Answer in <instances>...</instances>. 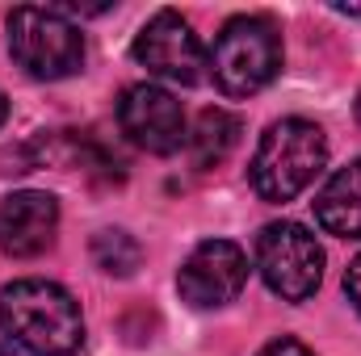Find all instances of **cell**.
Listing matches in <instances>:
<instances>
[{
	"label": "cell",
	"mask_w": 361,
	"mask_h": 356,
	"mask_svg": "<svg viewBox=\"0 0 361 356\" xmlns=\"http://www.w3.org/2000/svg\"><path fill=\"white\" fill-rule=\"evenodd\" d=\"M357 117H361V92H357Z\"/></svg>",
	"instance_id": "obj_18"
},
{
	"label": "cell",
	"mask_w": 361,
	"mask_h": 356,
	"mask_svg": "<svg viewBox=\"0 0 361 356\" xmlns=\"http://www.w3.org/2000/svg\"><path fill=\"white\" fill-rule=\"evenodd\" d=\"M315 218L328 235L361 239V160L328 177V184L315 197Z\"/></svg>",
	"instance_id": "obj_10"
},
{
	"label": "cell",
	"mask_w": 361,
	"mask_h": 356,
	"mask_svg": "<svg viewBox=\"0 0 361 356\" xmlns=\"http://www.w3.org/2000/svg\"><path fill=\"white\" fill-rule=\"evenodd\" d=\"M8 51L34 80L76 76L85 63V38L59 8L21 4L8 13Z\"/></svg>",
	"instance_id": "obj_4"
},
{
	"label": "cell",
	"mask_w": 361,
	"mask_h": 356,
	"mask_svg": "<svg viewBox=\"0 0 361 356\" xmlns=\"http://www.w3.org/2000/svg\"><path fill=\"white\" fill-rule=\"evenodd\" d=\"M324 164H328V139L315 122L307 117L273 122L252 155V189L265 201H290L324 172Z\"/></svg>",
	"instance_id": "obj_2"
},
{
	"label": "cell",
	"mask_w": 361,
	"mask_h": 356,
	"mask_svg": "<svg viewBox=\"0 0 361 356\" xmlns=\"http://www.w3.org/2000/svg\"><path fill=\"white\" fill-rule=\"evenodd\" d=\"M92 260L109 276H130L139 268V260H143V248L126 231H97L92 235Z\"/></svg>",
	"instance_id": "obj_12"
},
{
	"label": "cell",
	"mask_w": 361,
	"mask_h": 356,
	"mask_svg": "<svg viewBox=\"0 0 361 356\" xmlns=\"http://www.w3.org/2000/svg\"><path fill=\"white\" fill-rule=\"evenodd\" d=\"M0 331L38 356H72L85 340V319L63 285L30 276L0 289Z\"/></svg>",
	"instance_id": "obj_1"
},
{
	"label": "cell",
	"mask_w": 361,
	"mask_h": 356,
	"mask_svg": "<svg viewBox=\"0 0 361 356\" xmlns=\"http://www.w3.org/2000/svg\"><path fill=\"white\" fill-rule=\"evenodd\" d=\"M248 281V256L231 243V239H206L189 252V260L177 272V289L189 306H227L231 298H240Z\"/></svg>",
	"instance_id": "obj_8"
},
{
	"label": "cell",
	"mask_w": 361,
	"mask_h": 356,
	"mask_svg": "<svg viewBox=\"0 0 361 356\" xmlns=\"http://www.w3.org/2000/svg\"><path fill=\"white\" fill-rule=\"evenodd\" d=\"M281 68V38L269 17H231L210 51L214 84L227 96H252Z\"/></svg>",
	"instance_id": "obj_3"
},
{
	"label": "cell",
	"mask_w": 361,
	"mask_h": 356,
	"mask_svg": "<svg viewBox=\"0 0 361 356\" xmlns=\"http://www.w3.org/2000/svg\"><path fill=\"white\" fill-rule=\"evenodd\" d=\"M257 268L277 298L307 302L324 281V248L302 222H269L257 235Z\"/></svg>",
	"instance_id": "obj_5"
},
{
	"label": "cell",
	"mask_w": 361,
	"mask_h": 356,
	"mask_svg": "<svg viewBox=\"0 0 361 356\" xmlns=\"http://www.w3.org/2000/svg\"><path fill=\"white\" fill-rule=\"evenodd\" d=\"M0 356H21V352H8V348H0Z\"/></svg>",
	"instance_id": "obj_17"
},
{
	"label": "cell",
	"mask_w": 361,
	"mask_h": 356,
	"mask_svg": "<svg viewBox=\"0 0 361 356\" xmlns=\"http://www.w3.org/2000/svg\"><path fill=\"white\" fill-rule=\"evenodd\" d=\"M135 59L164 76V80H177V84H197L202 80V68H206V51L193 34V25L173 13V8H160L135 38Z\"/></svg>",
	"instance_id": "obj_7"
},
{
	"label": "cell",
	"mask_w": 361,
	"mask_h": 356,
	"mask_svg": "<svg viewBox=\"0 0 361 356\" xmlns=\"http://www.w3.org/2000/svg\"><path fill=\"white\" fill-rule=\"evenodd\" d=\"M257 356H315L307 344H298V340H290V336H281V340H269L265 348Z\"/></svg>",
	"instance_id": "obj_13"
},
{
	"label": "cell",
	"mask_w": 361,
	"mask_h": 356,
	"mask_svg": "<svg viewBox=\"0 0 361 356\" xmlns=\"http://www.w3.org/2000/svg\"><path fill=\"white\" fill-rule=\"evenodd\" d=\"M59 231V201L51 193H13L0 205V248L17 260L42 256Z\"/></svg>",
	"instance_id": "obj_9"
},
{
	"label": "cell",
	"mask_w": 361,
	"mask_h": 356,
	"mask_svg": "<svg viewBox=\"0 0 361 356\" xmlns=\"http://www.w3.org/2000/svg\"><path fill=\"white\" fill-rule=\"evenodd\" d=\"M4 117H8V96L0 92V126H4Z\"/></svg>",
	"instance_id": "obj_16"
},
{
	"label": "cell",
	"mask_w": 361,
	"mask_h": 356,
	"mask_svg": "<svg viewBox=\"0 0 361 356\" xmlns=\"http://www.w3.org/2000/svg\"><path fill=\"white\" fill-rule=\"evenodd\" d=\"M235 143H240V117L235 113H227V109H202L197 113V126L189 134V151H193L197 168L223 164Z\"/></svg>",
	"instance_id": "obj_11"
},
{
	"label": "cell",
	"mask_w": 361,
	"mask_h": 356,
	"mask_svg": "<svg viewBox=\"0 0 361 356\" xmlns=\"http://www.w3.org/2000/svg\"><path fill=\"white\" fill-rule=\"evenodd\" d=\"M118 126L122 134L152 151V155H173L185 143V109L169 89L160 84H130L118 101Z\"/></svg>",
	"instance_id": "obj_6"
},
{
	"label": "cell",
	"mask_w": 361,
	"mask_h": 356,
	"mask_svg": "<svg viewBox=\"0 0 361 356\" xmlns=\"http://www.w3.org/2000/svg\"><path fill=\"white\" fill-rule=\"evenodd\" d=\"M336 13H345V17H361V4H336Z\"/></svg>",
	"instance_id": "obj_15"
},
{
	"label": "cell",
	"mask_w": 361,
	"mask_h": 356,
	"mask_svg": "<svg viewBox=\"0 0 361 356\" xmlns=\"http://www.w3.org/2000/svg\"><path fill=\"white\" fill-rule=\"evenodd\" d=\"M345 289H349V302L357 306V314H361V256L349 265V272H345Z\"/></svg>",
	"instance_id": "obj_14"
}]
</instances>
